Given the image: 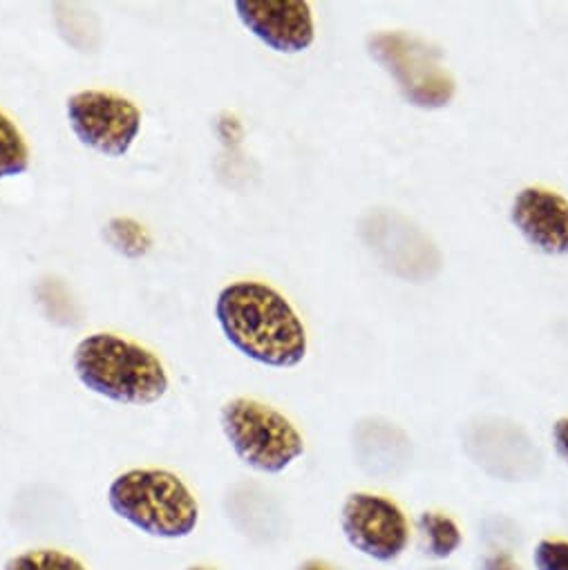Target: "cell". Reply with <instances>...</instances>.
Segmentation results:
<instances>
[{"label":"cell","instance_id":"cell-1","mask_svg":"<svg viewBox=\"0 0 568 570\" xmlns=\"http://www.w3.org/2000/svg\"><path fill=\"white\" fill-rule=\"evenodd\" d=\"M215 321L224 338L248 361L290 370L307 356V330L280 292L257 279L226 284L215 301Z\"/></svg>","mask_w":568,"mask_h":570},{"label":"cell","instance_id":"cell-2","mask_svg":"<svg viewBox=\"0 0 568 570\" xmlns=\"http://www.w3.org/2000/svg\"><path fill=\"white\" fill-rule=\"evenodd\" d=\"M72 370L88 392L117 405H153L170 387L164 363L148 347L106 332L79 341Z\"/></svg>","mask_w":568,"mask_h":570},{"label":"cell","instance_id":"cell-3","mask_svg":"<svg viewBox=\"0 0 568 570\" xmlns=\"http://www.w3.org/2000/svg\"><path fill=\"white\" fill-rule=\"evenodd\" d=\"M106 501L135 530L166 541L186 539L199 523V503L170 470L135 468L115 476Z\"/></svg>","mask_w":568,"mask_h":570},{"label":"cell","instance_id":"cell-4","mask_svg":"<svg viewBox=\"0 0 568 570\" xmlns=\"http://www.w3.org/2000/svg\"><path fill=\"white\" fill-rule=\"evenodd\" d=\"M219 428L235 456L259 474H282L305 454L296 425L255 399L226 401L219 410Z\"/></svg>","mask_w":568,"mask_h":570},{"label":"cell","instance_id":"cell-5","mask_svg":"<svg viewBox=\"0 0 568 570\" xmlns=\"http://www.w3.org/2000/svg\"><path fill=\"white\" fill-rule=\"evenodd\" d=\"M368 55L394 81L401 97L419 110H441L452 104L457 81L443 61V50L412 32H376Z\"/></svg>","mask_w":568,"mask_h":570},{"label":"cell","instance_id":"cell-6","mask_svg":"<svg viewBox=\"0 0 568 570\" xmlns=\"http://www.w3.org/2000/svg\"><path fill=\"white\" fill-rule=\"evenodd\" d=\"M68 124L81 146L119 159L141 132V110L128 97L108 90H81L66 101Z\"/></svg>","mask_w":568,"mask_h":570},{"label":"cell","instance_id":"cell-7","mask_svg":"<svg viewBox=\"0 0 568 570\" xmlns=\"http://www.w3.org/2000/svg\"><path fill=\"white\" fill-rule=\"evenodd\" d=\"M341 530L347 543L376 561H392L403 554L410 528L403 510L372 492H352L341 510Z\"/></svg>","mask_w":568,"mask_h":570},{"label":"cell","instance_id":"cell-8","mask_svg":"<svg viewBox=\"0 0 568 570\" xmlns=\"http://www.w3.org/2000/svg\"><path fill=\"white\" fill-rule=\"evenodd\" d=\"M463 448L479 468L503 481L532 479L541 468V454L535 443L519 425L508 421L483 419L470 425Z\"/></svg>","mask_w":568,"mask_h":570},{"label":"cell","instance_id":"cell-9","mask_svg":"<svg viewBox=\"0 0 568 570\" xmlns=\"http://www.w3.org/2000/svg\"><path fill=\"white\" fill-rule=\"evenodd\" d=\"M244 30L280 55H301L316 39L314 12L305 0H237L233 6Z\"/></svg>","mask_w":568,"mask_h":570},{"label":"cell","instance_id":"cell-10","mask_svg":"<svg viewBox=\"0 0 568 570\" xmlns=\"http://www.w3.org/2000/svg\"><path fill=\"white\" fill-rule=\"evenodd\" d=\"M510 224L539 253L568 255V199L541 186L521 188L510 204Z\"/></svg>","mask_w":568,"mask_h":570},{"label":"cell","instance_id":"cell-11","mask_svg":"<svg viewBox=\"0 0 568 570\" xmlns=\"http://www.w3.org/2000/svg\"><path fill=\"white\" fill-rule=\"evenodd\" d=\"M354 450L361 468L381 479L403 474L412 459L410 439L394 423L385 421L361 423L354 439Z\"/></svg>","mask_w":568,"mask_h":570},{"label":"cell","instance_id":"cell-12","mask_svg":"<svg viewBox=\"0 0 568 570\" xmlns=\"http://www.w3.org/2000/svg\"><path fill=\"white\" fill-rule=\"evenodd\" d=\"M30 146L19 126L0 110V181L30 170Z\"/></svg>","mask_w":568,"mask_h":570},{"label":"cell","instance_id":"cell-13","mask_svg":"<svg viewBox=\"0 0 568 570\" xmlns=\"http://www.w3.org/2000/svg\"><path fill=\"white\" fill-rule=\"evenodd\" d=\"M419 532L423 539V548L434 559H448L461 546V530L459 525L441 514V512H423L419 517Z\"/></svg>","mask_w":568,"mask_h":570},{"label":"cell","instance_id":"cell-14","mask_svg":"<svg viewBox=\"0 0 568 570\" xmlns=\"http://www.w3.org/2000/svg\"><path fill=\"white\" fill-rule=\"evenodd\" d=\"M3 570H88L75 554L57 548H35L10 557Z\"/></svg>","mask_w":568,"mask_h":570},{"label":"cell","instance_id":"cell-15","mask_svg":"<svg viewBox=\"0 0 568 570\" xmlns=\"http://www.w3.org/2000/svg\"><path fill=\"white\" fill-rule=\"evenodd\" d=\"M483 539L497 552H508V548L519 543V530L510 519L492 517L483 521Z\"/></svg>","mask_w":568,"mask_h":570},{"label":"cell","instance_id":"cell-16","mask_svg":"<svg viewBox=\"0 0 568 570\" xmlns=\"http://www.w3.org/2000/svg\"><path fill=\"white\" fill-rule=\"evenodd\" d=\"M532 559L537 570H568V543L543 539L537 543Z\"/></svg>","mask_w":568,"mask_h":570},{"label":"cell","instance_id":"cell-17","mask_svg":"<svg viewBox=\"0 0 568 570\" xmlns=\"http://www.w3.org/2000/svg\"><path fill=\"white\" fill-rule=\"evenodd\" d=\"M552 445H555V452L559 454V459L568 465V416L555 421L552 425Z\"/></svg>","mask_w":568,"mask_h":570},{"label":"cell","instance_id":"cell-18","mask_svg":"<svg viewBox=\"0 0 568 570\" xmlns=\"http://www.w3.org/2000/svg\"><path fill=\"white\" fill-rule=\"evenodd\" d=\"M483 570H521L508 552H492L483 559Z\"/></svg>","mask_w":568,"mask_h":570},{"label":"cell","instance_id":"cell-19","mask_svg":"<svg viewBox=\"0 0 568 570\" xmlns=\"http://www.w3.org/2000/svg\"><path fill=\"white\" fill-rule=\"evenodd\" d=\"M301 570H332V566H327L323 561H307L301 566Z\"/></svg>","mask_w":568,"mask_h":570},{"label":"cell","instance_id":"cell-20","mask_svg":"<svg viewBox=\"0 0 568 570\" xmlns=\"http://www.w3.org/2000/svg\"><path fill=\"white\" fill-rule=\"evenodd\" d=\"M186 570H217V568H210V566H202V563H195V566H188Z\"/></svg>","mask_w":568,"mask_h":570},{"label":"cell","instance_id":"cell-21","mask_svg":"<svg viewBox=\"0 0 568 570\" xmlns=\"http://www.w3.org/2000/svg\"><path fill=\"white\" fill-rule=\"evenodd\" d=\"M430 570H448V568H430Z\"/></svg>","mask_w":568,"mask_h":570}]
</instances>
